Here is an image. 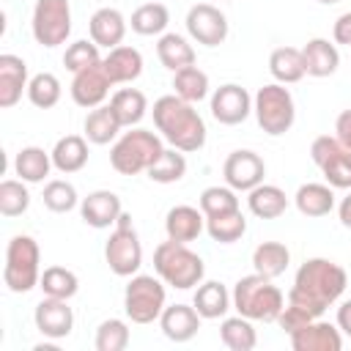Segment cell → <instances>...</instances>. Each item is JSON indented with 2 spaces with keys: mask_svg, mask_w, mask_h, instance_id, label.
Wrapping results in <instances>:
<instances>
[{
  "mask_svg": "<svg viewBox=\"0 0 351 351\" xmlns=\"http://www.w3.org/2000/svg\"><path fill=\"white\" fill-rule=\"evenodd\" d=\"M335 137H337L346 148H351V110H343V112L337 115V121H335Z\"/></svg>",
  "mask_w": 351,
  "mask_h": 351,
  "instance_id": "cell-48",
  "label": "cell"
},
{
  "mask_svg": "<svg viewBox=\"0 0 351 351\" xmlns=\"http://www.w3.org/2000/svg\"><path fill=\"white\" fill-rule=\"evenodd\" d=\"M110 107H112L115 118L121 121V126H123V129H132V126H137V123L145 118V112H148V99H145V93L137 90V88H121V90H115V93L110 96Z\"/></svg>",
  "mask_w": 351,
  "mask_h": 351,
  "instance_id": "cell-31",
  "label": "cell"
},
{
  "mask_svg": "<svg viewBox=\"0 0 351 351\" xmlns=\"http://www.w3.org/2000/svg\"><path fill=\"white\" fill-rule=\"evenodd\" d=\"M110 88H112V82H110L104 66L101 63H93V66H88V69H82V71L74 74L69 90H71V99H74L77 107L93 110V107L104 104V99L110 96Z\"/></svg>",
  "mask_w": 351,
  "mask_h": 351,
  "instance_id": "cell-16",
  "label": "cell"
},
{
  "mask_svg": "<svg viewBox=\"0 0 351 351\" xmlns=\"http://www.w3.org/2000/svg\"><path fill=\"white\" fill-rule=\"evenodd\" d=\"M206 230V214L195 206H173L165 217V233L173 241H195Z\"/></svg>",
  "mask_w": 351,
  "mask_h": 351,
  "instance_id": "cell-23",
  "label": "cell"
},
{
  "mask_svg": "<svg viewBox=\"0 0 351 351\" xmlns=\"http://www.w3.org/2000/svg\"><path fill=\"white\" fill-rule=\"evenodd\" d=\"M60 93H63L60 80H58L52 71H41V74L30 77V82H27V99H30V104L38 107V110L55 107V104L60 101Z\"/></svg>",
  "mask_w": 351,
  "mask_h": 351,
  "instance_id": "cell-41",
  "label": "cell"
},
{
  "mask_svg": "<svg viewBox=\"0 0 351 351\" xmlns=\"http://www.w3.org/2000/svg\"><path fill=\"white\" fill-rule=\"evenodd\" d=\"M252 112V96L236 82H225L211 93V115L222 126H236Z\"/></svg>",
  "mask_w": 351,
  "mask_h": 351,
  "instance_id": "cell-13",
  "label": "cell"
},
{
  "mask_svg": "<svg viewBox=\"0 0 351 351\" xmlns=\"http://www.w3.org/2000/svg\"><path fill=\"white\" fill-rule=\"evenodd\" d=\"M269 71L277 82L282 85H293L304 77V60H302V49L296 47H277L269 55Z\"/></svg>",
  "mask_w": 351,
  "mask_h": 351,
  "instance_id": "cell-34",
  "label": "cell"
},
{
  "mask_svg": "<svg viewBox=\"0 0 351 351\" xmlns=\"http://www.w3.org/2000/svg\"><path fill=\"white\" fill-rule=\"evenodd\" d=\"M222 176H225V184L236 192H250L255 189L258 184H263V176H266V165L263 159L255 154V151H233L228 154L225 165H222Z\"/></svg>",
  "mask_w": 351,
  "mask_h": 351,
  "instance_id": "cell-14",
  "label": "cell"
},
{
  "mask_svg": "<svg viewBox=\"0 0 351 351\" xmlns=\"http://www.w3.org/2000/svg\"><path fill=\"white\" fill-rule=\"evenodd\" d=\"M88 33H90V41H96L104 49H112L126 36V16L118 8H110V5L96 8L90 22H88Z\"/></svg>",
  "mask_w": 351,
  "mask_h": 351,
  "instance_id": "cell-22",
  "label": "cell"
},
{
  "mask_svg": "<svg viewBox=\"0 0 351 351\" xmlns=\"http://www.w3.org/2000/svg\"><path fill=\"white\" fill-rule=\"evenodd\" d=\"M233 310L250 321H263L271 324L280 318L282 307H285V296L282 291L263 274L252 271L247 277H239V282L233 285Z\"/></svg>",
  "mask_w": 351,
  "mask_h": 351,
  "instance_id": "cell-3",
  "label": "cell"
},
{
  "mask_svg": "<svg viewBox=\"0 0 351 351\" xmlns=\"http://www.w3.org/2000/svg\"><path fill=\"white\" fill-rule=\"evenodd\" d=\"M52 154V165L58 173H80L88 165V140L82 134H66L55 143Z\"/></svg>",
  "mask_w": 351,
  "mask_h": 351,
  "instance_id": "cell-26",
  "label": "cell"
},
{
  "mask_svg": "<svg viewBox=\"0 0 351 351\" xmlns=\"http://www.w3.org/2000/svg\"><path fill=\"white\" fill-rule=\"evenodd\" d=\"M30 206V192L22 178H5L0 181V214L3 217H19Z\"/></svg>",
  "mask_w": 351,
  "mask_h": 351,
  "instance_id": "cell-43",
  "label": "cell"
},
{
  "mask_svg": "<svg viewBox=\"0 0 351 351\" xmlns=\"http://www.w3.org/2000/svg\"><path fill=\"white\" fill-rule=\"evenodd\" d=\"M27 63L19 55H0V107L11 110L19 99L22 90H27Z\"/></svg>",
  "mask_w": 351,
  "mask_h": 351,
  "instance_id": "cell-19",
  "label": "cell"
},
{
  "mask_svg": "<svg viewBox=\"0 0 351 351\" xmlns=\"http://www.w3.org/2000/svg\"><path fill=\"white\" fill-rule=\"evenodd\" d=\"M225 3H230V0H225Z\"/></svg>",
  "mask_w": 351,
  "mask_h": 351,
  "instance_id": "cell-52",
  "label": "cell"
},
{
  "mask_svg": "<svg viewBox=\"0 0 351 351\" xmlns=\"http://www.w3.org/2000/svg\"><path fill=\"white\" fill-rule=\"evenodd\" d=\"M101 66L112 85L134 82L143 74V55H140V49H134L129 44H118L101 58Z\"/></svg>",
  "mask_w": 351,
  "mask_h": 351,
  "instance_id": "cell-21",
  "label": "cell"
},
{
  "mask_svg": "<svg viewBox=\"0 0 351 351\" xmlns=\"http://www.w3.org/2000/svg\"><path fill=\"white\" fill-rule=\"evenodd\" d=\"M252 112L258 118V126L271 137L285 134L296 121L293 96L282 82H269L258 88V93L252 96Z\"/></svg>",
  "mask_w": 351,
  "mask_h": 351,
  "instance_id": "cell-7",
  "label": "cell"
},
{
  "mask_svg": "<svg viewBox=\"0 0 351 351\" xmlns=\"http://www.w3.org/2000/svg\"><path fill=\"white\" fill-rule=\"evenodd\" d=\"M167 293H165V280L156 274H132L126 291H123V310L132 324H154L159 321Z\"/></svg>",
  "mask_w": 351,
  "mask_h": 351,
  "instance_id": "cell-8",
  "label": "cell"
},
{
  "mask_svg": "<svg viewBox=\"0 0 351 351\" xmlns=\"http://www.w3.org/2000/svg\"><path fill=\"white\" fill-rule=\"evenodd\" d=\"M167 22H170V11L162 3H143L132 11V19H129L137 36H162Z\"/></svg>",
  "mask_w": 351,
  "mask_h": 351,
  "instance_id": "cell-36",
  "label": "cell"
},
{
  "mask_svg": "<svg viewBox=\"0 0 351 351\" xmlns=\"http://www.w3.org/2000/svg\"><path fill=\"white\" fill-rule=\"evenodd\" d=\"M82 129H85V140H88V143H93V145H107V143L118 140V132H121L123 126H121V121L115 118V112H112L110 104H99V107H93V110L85 115Z\"/></svg>",
  "mask_w": 351,
  "mask_h": 351,
  "instance_id": "cell-29",
  "label": "cell"
},
{
  "mask_svg": "<svg viewBox=\"0 0 351 351\" xmlns=\"http://www.w3.org/2000/svg\"><path fill=\"white\" fill-rule=\"evenodd\" d=\"M337 217H340V222H343L346 228H351V189H348V195L340 200V206H337Z\"/></svg>",
  "mask_w": 351,
  "mask_h": 351,
  "instance_id": "cell-50",
  "label": "cell"
},
{
  "mask_svg": "<svg viewBox=\"0 0 351 351\" xmlns=\"http://www.w3.org/2000/svg\"><path fill=\"white\" fill-rule=\"evenodd\" d=\"M156 58L167 71L195 66V47L181 33H162L156 41Z\"/></svg>",
  "mask_w": 351,
  "mask_h": 351,
  "instance_id": "cell-28",
  "label": "cell"
},
{
  "mask_svg": "<svg viewBox=\"0 0 351 351\" xmlns=\"http://www.w3.org/2000/svg\"><path fill=\"white\" fill-rule=\"evenodd\" d=\"M293 203H296L299 214H304V217H313V219L315 217H326L335 208V186L315 184V181L302 184L296 189V195H293Z\"/></svg>",
  "mask_w": 351,
  "mask_h": 351,
  "instance_id": "cell-27",
  "label": "cell"
},
{
  "mask_svg": "<svg viewBox=\"0 0 351 351\" xmlns=\"http://www.w3.org/2000/svg\"><path fill=\"white\" fill-rule=\"evenodd\" d=\"M52 167H55V165H52V154H47V151L38 148V145H25V148L16 154V159H14V173H16L25 184H41V181L49 176Z\"/></svg>",
  "mask_w": 351,
  "mask_h": 351,
  "instance_id": "cell-32",
  "label": "cell"
},
{
  "mask_svg": "<svg viewBox=\"0 0 351 351\" xmlns=\"http://www.w3.org/2000/svg\"><path fill=\"white\" fill-rule=\"evenodd\" d=\"M121 214H123L121 197L115 192H110V189H96V192H90L88 197L80 200V217H82V222L90 225V228H96V230L112 228Z\"/></svg>",
  "mask_w": 351,
  "mask_h": 351,
  "instance_id": "cell-18",
  "label": "cell"
},
{
  "mask_svg": "<svg viewBox=\"0 0 351 351\" xmlns=\"http://www.w3.org/2000/svg\"><path fill=\"white\" fill-rule=\"evenodd\" d=\"M310 156L315 167L324 173L326 184L335 189H351V148H346L337 137L321 134L310 145Z\"/></svg>",
  "mask_w": 351,
  "mask_h": 351,
  "instance_id": "cell-11",
  "label": "cell"
},
{
  "mask_svg": "<svg viewBox=\"0 0 351 351\" xmlns=\"http://www.w3.org/2000/svg\"><path fill=\"white\" fill-rule=\"evenodd\" d=\"M154 271L165 280V285L178 288V291H189L200 285L206 277L203 258L192 252L184 241H173V239L162 241L154 250Z\"/></svg>",
  "mask_w": 351,
  "mask_h": 351,
  "instance_id": "cell-4",
  "label": "cell"
},
{
  "mask_svg": "<svg viewBox=\"0 0 351 351\" xmlns=\"http://www.w3.org/2000/svg\"><path fill=\"white\" fill-rule=\"evenodd\" d=\"M291 263V252L282 241H261L252 250V269L269 280L280 277Z\"/></svg>",
  "mask_w": 351,
  "mask_h": 351,
  "instance_id": "cell-33",
  "label": "cell"
},
{
  "mask_svg": "<svg viewBox=\"0 0 351 351\" xmlns=\"http://www.w3.org/2000/svg\"><path fill=\"white\" fill-rule=\"evenodd\" d=\"M219 337L230 351H252L258 343V332H255L252 321L244 315H230V318L225 315L222 326H219Z\"/></svg>",
  "mask_w": 351,
  "mask_h": 351,
  "instance_id": "cell-35",
  "label": "cell"
},
{
  "mask_svg": "<svg viewBox=\"0 0 351 351\" xmlns=\"http://www.w3.org/2000/svg\"><path fill=\"white\" fill-rule=\"evenodd\" d=\"M36 329L49 340H63L74 329V313L69 307V299H52L44 296L33 310Z\"/></svg>",
  "mask_w": 351,
  "mask_h": 351,
  "instance_id": "cell-15",
  "label": "cell"
},
{
  "mask_svg": "<svg viewBox=\"0 0 351 351\" xmlns=\"http://www.w3.org/2000/svg\"><path fill=\"white\" fill-rule=\"evenodd\" d=\"M236 208H241V206H239L236 189H230V186H206L200 192V211L206 217H217V214L236 211Z\"/></svg>",
  "mask_w": 351,
  "mask_h": 351,
  "instance_id": "cell-45",
  "label": "cell"
},
{
  "mask_svg": "<svg viewBox=\"0 0 351 351\" xmlns=\"http://www.w3.org/2000/svg\"><path fill=\"white\" fill-rule=\"evenodd\" d=\"M348 285V274L329 258H307L293 277L285 304L299 310L302 315L321 318L329 304H335Z\"/></svg>",
  "mask_w": 351,
  "mask_h": 351,
  "instance_id": "cell-1",
  "label": "cell"
},
{
  "mask_svg": "<svg viewBox=\"0 0 351 351\" xmlns=\"http://www.w3.org/2000/svg\"><path fill=\"white\" fill-rule=\"evenodd\" d=\"M41 280V250L38 241L27 233H19L5 247L3 282L11 293H27Z\"/></svg>",
  "mask_w": 351,
  "mask_h": 351,
  "instance_id": "cell-6",
  "label": "cell"
},
{
  "mask_svg": "<svg viewBox=\"0 0 351 351\" xmlns=\"http://www.w3.org/2000/svg\"><path fill=\"white\" fill-rule=\"evenodd\" d=\"M173 88H176V96H181L184 101L195 104V101H203L208 96V74L197 66H186V69H178L173 71Z\"/></svg>",
  "mask_w": 351,
  "mask_h": 351,
  "instance_id": "cell-37",
  "label": "cell"
},
{
  "mask_svg": "<svg viewBox=\"0 0 351 351\" xmlns=\"http://www.w3.org/2000/svg\"><path fill=\"white\" fill-rule=\"evenodd\" d=\"M192 304L200 313V318L214 321V318H225L228 315V310L233 307V299H230V293H228V288L222 282L206 280V282L197 285V291L192 296Z\"/></svg>",
  "mask_w": 351,
  "mask_h": 351,
  "instance_id": "cell-25",
  "label": "cell"
},
{
  "mask_svg": "<svg viewBox=\"0 0 351 351\" xmlns=\"http://www.w3.org/2000/svg\"><path fill=\"white\" fill-rule=\"evenodd\" d=\"M318 3H324V5H335V3H340V0H318Z\"/></svg>",
  "mask_w": 351,
  "mask_h": 351,
  "instance_id": "cell-51",
  "label": "cell"
},
{
  "mask_svg": "<svg viewBox=\"0 0 351 351\" xmlns=\"http://www.w3.org/2000/svg\"><path fill=\"white\" fill-rule=\"evenodd\" d=\"M151 115H154L156 132L173 148H178L184 154H192V151H200L206 145V134H208L206 121L200 118L195 104L184 101L181 96H176V93L159 96L154 101Z\"/></svg>",
  "mask_w": 351,
  "mask_h": 351,
  "instance_id": "cell-2",
  "label": "cell"
},
{
  "mask_svg": "<svg viewBox=\"0 0 351 351\" xmlns=\"http://www.w3.org/2000/svg\"><path fill=\"white\" fill-rule=\"evenodd\" d=\"M200 313L195 310V304L189 307V304H167L165 310H162V315H159V326H162V332H165V337L167 340H173V343H186V340H192L195 335H197V329H200Z\"/></svg>",
  "mask_w": 351,
  "mask_h": 351,
  "instance_id": "cell-20",
  "label": "cell"
},
{
  "mask_svg": "<svg viewBox=\"0 0 351 351\" xmlns=\"http://www.w3.org/2000/svg\"><path fill=\"white\" fill-rule=\"evenodd\" d=\"M38 288L44 291V296H52V299H71L77 291H80V280L71 269L66 266H47L41 271V280H38Z\"/></svg>",
  "mask_w": 351,
  "mask_h": 351,
  "instance_id": "cell-39",
  "label": "cell"
},
{
  "mask_svg": "<svg viewBox=\"0 0 351 351\" xmlns=\"http://www.w3.org/2000/svg\"><path fill=\"white\" fill-rule=\"evenodd\" d=\"M293 351H340L343 348V332L321 318L307 321L304 326L293 329L288 335Z\"/></svg>",
  "mask_w": 351,
  "mask_h": 351,
  "instance_id": "cell-17",
  "label": "cell"
},
{
  "mask_svg": "<svg viewBox=\"0 0 351 351\" xmlns=\"http://www.w3.org/2000/svg\"><path fill=\"white\" fill-rule=\"evenodd\" d=\"M332 38H335V44H346V47H351V11H346V14H340V16L335 19Z\"/></svg>",
  "mask_w": 351,
  "mask_h": 351,
  "instance_id": "cell-47",
  "label": "cell"
},
{
  "mask_svg": "<svg viewBox=\"0 0 351 351\" xmlns=\"http://www.w3.org/2000/svg\"><path fill=\"white\" fill-rule=\"evenodd\" d=\"M33 38L52 49L60 47L71 33V5L69 0H36L33 19H30Z\"/></svg>",
  "mask_w": 351,
  "mask_h": 351,
  "instance_id": "cell-10",
  "label": "cell"
},
{
  "mask_svg": "<svg viewBox=\"0 0 351 351\" xmlns=\"http://www.w3.org/2000/svg\"><path fill=\"white\" fill-rule=\"evenodd\" d=\"M186 176V156L178 148H165L162 156L148 167V178L156 184H176Z\"/></svg>",
  "mask_w": 351,
  "mask_h": 351,
  "instance_id": "cell-40",
  "label": "cell"
},
{
  "mask_svg": "<svg viewBox=\"0 0 351 351\" xmlns=\"http://www.w3.org/2000/svg\"><path fill=\"white\" fill-rule=\"evenodd\" d=\"M93 63H101V55H99V44L96 41L80 38V41L69 44L66 52H63V66L71 74H77V71H82V69H88Z\"/></svg>",
  "mask_w": 351,
  "mask_h": 351,
  "instance_id": "cell-46",
  "label": "cell"
},
{
  "mask_svg": "<svg viewBox=\"0 0 351 351\" xmlns=\"http://www.w3.org/2000/svg\"><path fill=\"white\" fill-rule=\"evenodd\" d=\"M247 208L258 217V219H277L285 214L288 208V197L280 186L274 184H258L255 189L247 192Z\"/></svg>",
  "mask_w": 351,
  "mask_h": 351,
  "instance_id": "cell-30",
  "label": "cell"
},
{
  "mask_svg": "<svg viewBox=\"0 0 351 351\" xmlns=\"http://www.w3.org/2000/svg\"><path fill=\"white\" fill-rule=\"evenodd\" d=\"M41 200H44V206H47L49 211H55V214H66V211H71V208L80 206V195H77L74 184H71V181H63V178L47 181V186H44V192H41Z\"/></svg>",
  "mask_w": 351,
  "mask_h": 351,
  "instance_id": "cell-42",
  "label": "cell"
},
{
  "mask_svg": "<svg viewBox=\"0 0 351 351\" xmlns=\"http://www.w3.org/2000/svg\"><path fill=\"white\" fill-rule=\"evenodd\" d=\"M162 151H165L162 134H154L148 129H132V132H123L112 143V148H110V165L121 176L148 173V167L162 156Z\"/></svg>",
  "mask_w": 351,
  "mask_h": 351,
  "instance_id": "cell-5",
  "label": "cell"
},
{
  "mask_svg": "<svg viewBox=\"0 0 351 351\" xmlns=\"http://www.w3.org/2000/svg\"><path fill=\"white\" fill-rule=\"evenodd\" d=\"M206 233L219 244H233L247 233V219H244L241 208L225 211L217 217H206Z\"/></svg>",
  "mask_w": 351,
  "mask_h": 351,
  "instance_id": "cell-38",
  "label": "cell"
},
{
  "mask_svg": "<svg viewBox=\"0 0 351 351\" xmlns=\"http://www.w3.org/2000/svg\"><path fill=\"white\" fill-rule=\"evenodd\" d=\"M104 261L112 274L118 277H132L143 266V244L137 239V230L132 225V217L123 211L104 244Z\"/></svg>",
  "mask_w": 351,
  "mask_h": 351,
  "instance_id": "cell-9",
  "label": "cell"
},
{
  "mask_svg": "<svg viewBox=\"0 0 351 351\" xmlns=\"http://www.w3.org/2000/svg\"><path fill=\"white\" fill-rule=\"evenodd\" d=\"M302 60H304V74H310V77H332L337 71V66H340V52L326 38H310L302 47Z\"/></svg>",
  "mask_w": 351,
  "mask_h": 351,
  "instance_id": "cell-24",
  "label": "cell"
},
{
  "mask_svg": "<svg viewBox=\"0 0 351 351\" xmlns=\"http://www.w3.org/2000/svg\"><path fill=\"white\" fill-rule=\"evenodd\" d=\"M129 337H132V335H129L126 321H121V318H107V321L99 324L93 346H96V351H123V348L129 346Z\"/></svg>",
  "mask_w": 351,
  "mask_h": 351,
  "instance_id": "cell-44",
  "label": "cell"
},
{
  "mask_svg": "<svg viewBox=\"0 0 351 351\" xmlns=\"http://www.w3.org/2000/svg\"><path fill=\"white\" fill-rule=\"evenodd\" d=\"M337 329L351 337V299H346V302L337 307Z\"/></svg>",
  "mask_w": 351,
  "mask_h": 351,
  "instance_id": "cell-49",
  "label": "cell"
},
{
  "mask_svg": "<svg viewBox=\"0 0 351 351\" xmlns=\"http://www.w3.org/2000/svg\"><path fill=\"white\" fill-rule=\"evenodd\" d=\"M186 33L192 41L203 47H219L228 38V16L211 5V3H197L186 11Z\"/></svg>",
  "mask_w": 351,
  "mask_h": 351,
  "instance_id": "cell-12",
  "label": "cell"
}]
</instances>
